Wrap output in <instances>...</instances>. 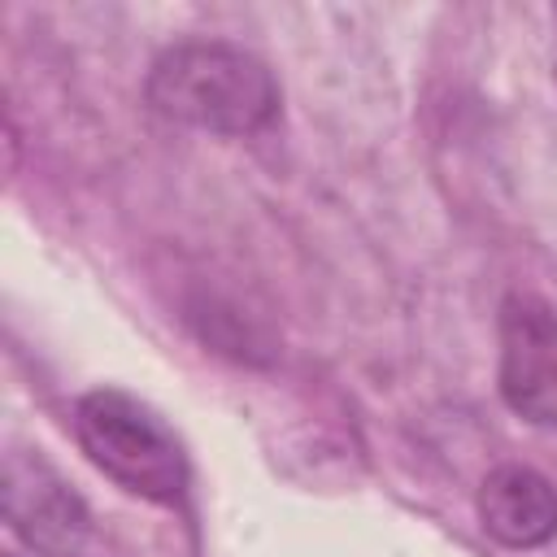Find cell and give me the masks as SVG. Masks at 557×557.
I'll return each mask as SVG.
<instances>
[{"instance_id": "5", "label": "cell", "mask_w": 557, "mask_h": 557, "mask_svg": "<svg viewBox=\"0 0 557 557\" xmlns=\"http://www.w3.org/2000/svg\"><path fill=\"white\" fill-rule=\"evenodd\" d=\"M483 531L505 548H540L557 535V487L531 466H496L479 487Z\"/></svg>"}, {"instance_id": "2", "label": "cell", "mask_w": 557, "mask_h": 557, "mask_svg": "<svg viewBox=\"0 0 557 557\" xmlns=\"http://www.w3.org/2000/svg\"><path fill=\"white\" fill-rule=\"evenodd\" d=\"M78 448L131 496L170 505L187 487V457L174 431L135 396L117 387H96L74 405Z\"/></svg>"}, {"instance_id": "4", "label": "cell", "mask_w": 557, "mask_h": 557, "mask_svg": "<svg viewBox=\"0 0 557 557\" xmlns=\"http://www.w3.org/2000/svg\"><path fill=\"white\" fill-rule=\"evenodd\" d=\"M4 513H9L13 531L44 557H74L78 544L87 540L83 500L39 457L13 453L4 461Z\"/></svg>"}, {"instance_id": "6", "label": "cell", "mask_w": 557, "mask_h": 557, "mask_svg": "<svg viewBox=\"0 0 557 557\" xmlns=\"http://www.w3.org/2000/svg\"><path fill=\"white\" fill-rule=\"evenodd\" d=\"M4 557H13V553H4Z\"/></svg>"}, {"instance_id": "1", "label": "cell", "mask_w": 557, "mask_h": 557, "mask_svg": "<svg viewBox=\"0 0 557 557\" xmlns=\"http://www.w3.org/2000/svg\"><path fill=\"white\" fill-rule=\"evenodd\" d=\"M148 104L209 135H252L278 117V83L261 57L235 44L187 39L152 61Z\"/></svg>"}, {"instance_id": "3", "label": "cell", "mask_w": 557, "mask_h": 557, "mask_svg": "<svg viewBox=\"0 0 557 557\" xmlns=\"http://www.w3.org/2000/svg\"><path fill=\"white\" fill-rule=\"evenodd\" d=\"M496 383L518 418L535 426H557V309L540 296L513 292L500 305Z\"/></svg>"}]
</instances>
